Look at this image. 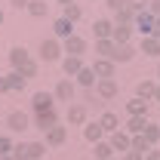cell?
Listing matches in <instances>:
<instances>
[{
	"instance_id": "6da1fadb",
	"label": "cell",
	"mask_w": 160,
	"mask_h": 160,
	"mask_svg": "<svg viewBox=\"0 0 160 160\" xmlns=\"http://www.w3.org/2000/svg\"><path fill=\"white\" fill-rule=\"evenodd\" d=\"M62 52H65V49H62V40H56V37H46L40 43V59L46 62V65H49V62H59Z\"/></svg>"
},
{
	"instance_id": "7a4b0ae2",
	"label": "cell",
	"mask_w": 160,
	"mask_h": 160,
	"mask_svg": "<svg viewBox=\"0 0 160 160\" xmlns=\"http://www.w3.org/2000/svg\"><path fill=\"white\" fill-rule=\"evenodd\" d=\"M52 96H56V102H74V96H77V83L71 77H62L59 83H56V89H52Z\"/></svg>"
},
{
	"instance_id": "3957f363",
	"label": "cell",
	"mask_w": 160,
	"mask_h": 160,
	"mask_svg": "<svg viewBox=\"0 0 160 160\" xmlns=\"http://www.w3.org/2000/svg\"><path fill=\"white\" fill-rule=\"evenodd\" d=\"M52 108H56V96H52V92H43V89H40V92L31 96V111H34V114L52 111Z\"/></svg>"
},
{
	"instance_id": "277c9868",
	"label": "cell",
	"mask_w": 160,
	"mask_h": 160,
	"mask_svg": "<svg viewBox=\"0 0 160 160\" xmlns=\"http://www.w3.org/2000/svg\"><path fill=\"white\" fill-rule=\"evenodd\" d=\"M6 129L9 132H25V129H31V117L25 111H9L6 114Z\"/></svg>"
},
{
	"instance_id": "5b68a950",
	"label": "cell",
	"mask_w": 160,
	"mask_h": 160,
	"mask_svg": "<svg viewBox=\"0 0 160 160\" xmlns=\"http://www.w3.org/2000/svg\"><path fill=\"white\" fill-rule=\"evenodd\" d=\"M37 129H43V132H49L52 126H59V111L52 108V111H43V114H34V120H31Z\"/></svg>"
},
{
	"instance_id": "8992f818",
	"label": "cell",
	"mask_w": 160,
	"mask_h": 160,
	"mask_svg": "<svg viewBox=\"0 0 160 160\" xmlns=\"http://www.w3.org/2000/svg\"><path fill=\"white\" fill-rule=\"evenodd\" d=\"M62 49H65L68 56H80V59H83V56H86V40L80 37V34H71V37L62 43Z\"/></svg>"
},
{
	"instance_id": "52a82bcc",
	"label": "cell",
	"mask_w": 160,
	"mask_h": 160,
	"mask_svg": "<svg viewBox=\"0 0 160 160\" xmlns=\"http://www.w3.org/2000/svg\"><path fill=\"white\" fill-rule=\"evenodd\" d=\"M71 34H74V22H68L65 16H59V19L52 22V37H56V40H62V43H65Z\"/></svg>"
},
{
	"instance_id": "ba28073f",
	"label": "cell",
	"mask_w": 160,
	"mask_h": 160,
	"mask_svg": "<svg viewBox=\"0 0 160 160\" xmlns=\"http://www.w3.org/2000/svg\"><path fill=\"white\" fill-rule=\"evenodd\" d=\"M28 62H31V52H28L25 46H12V49H9V68H12V71L25 68Z\"/></svg>"
},
{
	"instance_id": "9c48e42d",
	"label": "cell",
	"mask_w": 160,
	"mask_h": 160,
	"mask_svg": "<svg viewBox=\"0 0 160 160\" xmlns=\"http://www.w3.org/2000/svg\"><path fill=\"white\" fill-rule=\"evenodd\" d=\"M108 142H111V148H114V151H123V154L132 148V136H129V132H123V129L111 132V136H108Z\"/></svg>"
},
{
	"instance_id": "30bf717a",
	"label": "cell",
	"mask_w": 160,
	"mask_h": 160,
	"mask_svg": "<svg viewBox=\"0 0 160 160\" xmlns=\"http://www.w3.org/2000/svg\"><path fill=\"white\" fill-rule=\"evenodd\" d=\"M83 139L89 142V145H96V142L105 139V129H102L99 120H89V123H83Z\"/></svg>"
},
{
	"instance_id": "8fae6325",
	"label": "cell",
	"mask_w": 160,
	"mask_h": 160,
	"mask_svg": "<svg viewBox=\"0 0 160 160\" xmlns=\"http://www.w3.org/2000/svg\"><path fill=\"white\" fill-rule=\"evenodd\" d=\"M83 68H86V62L80 59V56H65V62H62V71H65V77H77Z\"/></svg>"
},
{
	"instance_id": "7c38bea8",
	"label": "cell",
	"mask_w": 160,
	"mask_h": 160,
	"mask_svg": "<svg viewBox=\"0 0 160 160\" xmlns=\"http://www.w3.org/2000/svg\"><path fill=\"white\" fill-rule=\"evenodd\" d=\"M65 139H68V126H52V129H49V132H46V148H59V145H65Z\"/></svg>"
},
{
	"instance_id": "4fadbf2b",
	"label": "cell",
	"mask_w": 160,
	"mask_h": 160,
	"mask_svg": "<svg viewBox=\"0 0 160 160\" xmlns=\"http://www.w3.org/2000/svg\"><path fill=\"white\" fill-rule=\"evenodd\" d=\"M111 34H114V22L111 19H96L92 22V37L96 40H108Z\"/></svg>"
},
{
	"instance_id": "5bb4252c",
	"label": "cell",
	"mask_w": 160,
	"mask_h": 160,
	"mask_svg": "<svg viewBox=\"0 0 160 160\" xmlns=\"http://www.w3.org/2000/svg\"><path fill=\"white\" fill-rule=\"evenodd\" d=\"M92 71L99 80H111L114 77V62L111 59H92Z\"/></svg>"
},
{
	"instance_id": "9a60e30c",
	"label": "cell",
	"mask_w": 160,
	"mask_h": 160,
	"mask_svg": "<svg viewBox=\"0 0 160 160\" xmlns=\"http://www.w3.org/2000/svg\"><path fill=\"white\" fill-rule=\"evenodd\" d=\"M92 49L99 52L96 59H111V62H114V52H117V43H114L111 37H108V40H96V43H92Z\"/></svg>"
},
{
	"instance_id": "2e32d148",
	"label": "cell",
	"mask_w": 160,
	"mask_h": 160,
	"mask_svg": "<svg viewBox=\"0 0 160 160\" xmlns=\"http://www.w3.org/2000/svg\"><path fill=\"white\" fill-rule=\"evenodd\" d=\"M117 89H120V86H117V80H114V77H111V80H99V83H96V96L105 99V102L114 99V96H117Z\"/></svg>"
},
{
	"instance_id": "e0dca14e",
	"label": "cell",
	"mask_w": 160,
	"mask_h": 160,
	"mask_svg": "<svg viewBox=\"0 0 160 160\" xmlns=\"http://www.w3.org/2000/svg\"><path fill=\"white\" fill-rule=\"evenodd\" d=\"M154 25H157V19H154L151 12H139V16H136V31H142L145 37L154 34Z\"/></svg>"
},
{
	"instance_id": "ac0fdd59",
	"label": "cell",
	"mask_w": 160,
	"mask_h": 160,
	"mask_svg": "<svg viewBox=\"0 0 160 160\" xmlns=\"http://www.w3.org/2000/svg\"><path fill=\"white\" fill-rule=\"evenodd\" d=\"M132 25H114V34H111V40L117 43V46H126L129 40H132Z\"/></svg>"
},
{
	"instance_id": "d6986e66",
	"label": "cell",
	"mask_w": 160,
	"mask_h": 160,
	"mask_svg": "<svg viewBox=\"0 0 160 160\" xmlns=\"http://www.w3.org/2000/svg\"><path fill=\"white\" fill-rule=\"evenodd\" d=\"M99 123H102V129H105L108 136H111V132H117V129H123V126H120V120H117V114H114V111H102Z\"/></svg>"
},
{
	"instance_id": "ffe728a7",
	"label": "cell",
	"mask_w": 160,
	"mask_h": 160,
	"mask_svg": "<svg viewBox=\"0 0 160 160\" xmlns=\"http://www.w3.org/2000/svg\"><path fill=\"white\" fill-rule=\"evenodd\" d=\"M154 92H157V83L154 80H139L136 83V99H154Z\"/></svg>"
},
{
	"instance_id": "44dd1931",
	"label": "cell",
	"mask_w": 160,
	"mask_h": 160,
	"mask_svg": "<svg viewBox=\"0 0 160 160\" xmlns=\"http://www.w3.org/2000/svg\"><path fill=\"white\" fill-rule=\"evenodd\" d=\"M145 126H148V117H129L126 123H123V132H129V136H142Z\"/></svg>"
},
{
	"instance_id": "7402d4cb",
	"label": "cell",
	"mask_w": 160,
	"mask_h": 160,
	"mask_svg": "<svg viewBox=\"0 0 160 160\" xmlns=\"http://www.w3.org/2000/svg\"><path fill=\"white\" fill-rule=\"evenodd\" d=\"M68 123H86V105L83 102L68 105Z\"/></svg>"
},
{
	"instance_id": "603a6c76",
	"label": "cell",
	"mask_w": 160,
	"mask_h": 160,
	"mask_svg": "<svg viewBox=\"0 0 160 160\" xmlns=\"http://www.w3.org/2000/svg\"><path fill=\"white\" fill-rule=\"evenodd\" d=\"M92 157H96V160H111V157H114V148H111V142H108V139L96 142V145H92Z\"/></svg>"
},
{
	"instance_id": "cb8c5ba5",
	"label": "cell",
	"mask_w": 160,
	"mask_h": 160,
	"mask_svg": "<svg viewBox=\"0 0 160 160\" xmlns=\"http://www.w3.org/2000/svg\"><path fill=\"white\" fill-rule=\"evenodd\" d=\"M74 80H77V83L83 86V89H92V83H99L96 71H92V65H86V68H83V71H80V74H77Z\"/></svg>"
},
{
	"instance_id": "d4e9b609",
	"label": "cell",
	"mask_w": 160,
	"mask_h": 160,
	"mask_svg": "<svg viewBox=\"0 0 160 160\" xmlns=\"http://www.w3.org/2000/svg\"><path fill=\"white\" fill-rule=\"evenodd\" d=\"M126 111H129V117H148V102L145 99H129L126 102Z\"/></svg>"
},
{
	"instance_id": "484cf974",
	"label": "cell",
	"mask_w": 160,
	"mask_h": 160,
	"mask_svg": "<svg viewBox=\"0 0 160 160\" xmlns=\"http://www.w3.org/2000/svg\"><path fill=\"white\" fill-rule=\"evenodd\" d=\"M46 12H49V3H46V0H31V3H28V16H31V19H43Z\"/></svg>"
},
{
	"instance_id": "4316f807",
	"label": "cell",
	"mask_w": 160,
	"mask_h": 160,
	"mask_svg": "<svg viewBox=\"0 0 160 160\" xmlns=\"http://www.w3.org/2000/svg\"><path fill=\"white\" fill-rule=\"evenodd\" d=\"M142 136H145V142H148L151 148H157V142H160V123H148Z\"/></svg>"
},
{
	"instance_id": "83f0119b",
	"label": "cell",
	"mask_w": 160,
	"mask_h": 160,
	"mask_svg": "<svg viewBox=\"0 0 160 160\" xmlns=\"http://www.w3.org/2000/svg\"><path fill=\"white\" fill-rule=\"evenodd\" d=\"M6 83H9V92H22V89H25V83H28V80L22 77L19 71H9V74H6Z\"/></svg>"
},
{
	"instance_id": "f1b7e54d",
	"label": "cell",
	"mask_w": 160,
	"mask_h": 160,
	"mask_svg": "<svg viewBox=\"0 0 160 160\" xmlns=\"http://www.w3.org/2000/svg\"><path fill=\"white\" fill-rule=\"evenodd\" d=\"M142 52L157 59V56H160V40H154V37H142Z\"/></svg>"
},
{
	"instance_id": "f546056e",
	"label": "cell",
	"mask_w": 160,
	"mask_h": 160,
	"mask_svg": "<svg viewBox=\"0 0 160 160\" xmlns=\"http://www.w3.org/2000/svg\"><path fill=\"white\" fill-rule=\"evenodd\" d=\"M132 59H136V49H132V43L117 46V52H114V65H117V62H132Z\"/></svg>"
},
{
	"instance_id": "4dcf8cb0",
	"label": "cell",
	"mask_w": 160,
	"mask_h": 160,
	"mask_svg": "<svg viewBox=\"0 0 160 160\" xmlns=\"http://www.w3.org/2000/svg\"><path fill=\"white\" fill-rule=\"evenodd\" d=\"M46 154V142H28V160H40Z\"/></svg>"
},
{
	"instance_id": "1f68e13d",
	"label": "cell",
	"mask_w": 160,
	"mask_h": 160,
	"mask_svg": "<svg viewBox=\"0 0 160 160\" xmlns=\"http://www.w3.org/2000/svg\"><path fill=\"white\" fill-rule=\"evenodd\" d=\"M114 25H132V28H136V12H132L129 6H126V9H120L117 16H114Z\"/></svg>"
},
{
	"instance_id": "d6a6232c",
	"label": "cell",
	"mask_w": 160,
	"mask_h": 160,
	"mask_svg": "<svg viewBox=\"0 0 160 160\" xmlns=\"http://www.w3.org/2000/svg\"><path fill=\"white\" fill-rule=\"evenodd\" d=\"M62 16H65L68 22H77L80 16H83V6H80V3H71V6H65V9H62Z\"/></svg>"
},
{
	"instance_id": "836d02e7",
	"label": "cell",
	"mask_w": 160,
	"mask_h": 160,
	"mask_svg": "<svg viewBox=\"0 0 160 160\" xmlns=\"http://www.w3.org/2000/svg\"><path fill=\"white\" fill-rule=\"evenodd\" d=\"M12 148H16L12 136H0V157H9V154H12Z\"/></svg>"
},
{
	"instance_id": "e575fe53",
	"label": "cell",
	"mask_w": 160,
	"mask_h": 160,
	"mask_svg": "<svg viewBox=\"0 0 160 160\" xmlns=\"http://www.w3.org/2000/svg\"><path fill=\"white\" fill-rule=\"evenodd\" d=\"M37 71H40V65H37V62H34V59L28 62V65H25V68H19V74H22V77H25V80H31V77H37Z\"/></svg>"
},
{
	"instance_id": "d590c367",
	"label": "cell",
	"mask_w": 160,
	"mask_h": 160,
	"mask_svg": "<svg viewBox=\"0 0 160 160\" xmlns=\"http://www.w3.org/2000/svg\"><path fill=\"white\" fill-rule=\"evenodd\" d=\"M12 160H28V142H16V148H12Z\"/></svg>"
},
{
	"instance_id": "8d00e7d4",
	"label": "cell",
	"mask_w": 160,
	"mask_h": 160,
	"mask_svg": "<svg viewBox=\"0 0 160 160\" xmlns=\"http://www.w3.org/2000/svg\"><path fill=\"white\" fill-rule=\"evenodd\" d=\"M132 151H139V154H148L151 151V145L145 142V136H132Z\"/></svg>"
},
{
	"instance_id": "74e56055",
	"label": "cell",
	"mask_w": 160,
	"mask_h": 160,
	"mask_svg": "<svg viewBox=\"0 0 160 160\" xmlns=\"http://www.w3.org/2000/svg\"><path fill=\"white\" fill-rule=\"evenodd\" d=\"M126 6H129V9H132V12L139 16V12H148V6H151V0H129Z\"/></svg>"
},
{
	"instance_id": "f35d334b",
	"label": "cell",
	"mask_w": 160,
	"mask_h": 160,
	"mask_svg": "<svg viewBox=\"0 0 160 160\" xmlns=\"http://www.w3.org/2000/svg\"><path fill=\"white\" fill-rule=\"evenodd\" d=\"M126 3H129V0H105V6H108L114 16H117L120 9H126Z\"/></svg>"
},
{
	"instance_id": "ab89813d",
	"label": "cell",
	"mask_w": 160,
	"mask_h": 160,
	"mask_svg": "<svg viewBox=\"0 0 160 160\" xmlns=\"http://www.w3.org/2000/svg\"><path fill=\"white\" fill-rule=\"evenodd\" d=\"M148 12H151L154 19H160V0H151V6H148Z\"/></svg>"
},
{
	"instance_id": "60d3db41",
	"label": "cell",
	"mask_w": 160,
	"mask_h": 160,
	"mask_svg": "<svg viewBox=\"0 0 160 160\" xmlns=\"http://www.w3.org/2000/svg\"><path fill=\"white\" fill-rule=\"evenodd\" d=\"M123 160H145V154H139V151H132V148H129V151L123 154Z\"/></svg>"
},
{
	"instance_id": "b9f144b4",
	"label": "cell",
	"mask_w": 160,
	"mask_h": 160,
	"mask_svg": "<svg viewBox=\"0 0 160 160\" xmlns=\"http://www.w3.org/2000/svg\"><path fill=\"white\" fill-rule=\"evenodd\" d=\"M9 3H12L16 9H28V3H31V0H9Z\"/></svg>"
},
{
	"instance_id": "7bdbcfd3",
	"label": "cell",
	"mask_w": 160,
	"mask_h": 160,
	"mask_svg": "<svg viewBox=\"0 0 160 160\" xmlns=\"http://www.w3.org/2000/svg\"><path fill=\"white\" fill-rule=\"evenodd\" d=\"M145 160H160V151H157V148H151V151L145 154Z\"/></svg>"
},
{
	"instance_id": "ee69618b",
	"label": "cell",
	"mask_w": 160,
	"mask_h": 160,
	"mask_svg": "<svg viewBox=\"0 0 160 160\" xmlns=\"http://www.w3.org/2000/svg\"><path fill=\"white\" fill-rule=\"evenodd\" d=\"M0 92H9V83H6V77H0Z\"/></svg>"
},
{
	"instance_id": "f6af8a7d",
	"label": "cell",
	"mask_w": 160,
	"mask_h": 160,
	"mask_svg": "<svg viewBox=\"0 0 160 160\" xmlns=\"http://www.w3.org/2000/svg\"><path fill=\"white\" fill-rule=\"evenodd\" d=\"M154 40H160V19H157V25H154V34H151Z\"/></svg>"
},
{
	"instance_id": "bcb514c9",
	"label": "cell",
	"mask_w": 160,
	"mask_h": 160,
	"mask_svg": "<svg viewBox=\"0 0 160 160\" xmlns=\"http://www.w3.org/2000/svg\"><path fill=\"white\" fill-rule=\"evenodd\" d=\"M56 3H59L62 9H65V6H71V3H77V0H56Z\"/></svg>"
},
{
	"instance_id": "7dc6e473",
	"label": "cell",
	"mask_w": 160,
	"mask_h": 160,
	"mask_svg": "<svg viewBox=\"0 0 160 160\" xmlns=\"http://www.w3.org/2000/svg\"><path fill=\"white\" fill-rule=\"evenodd\" d=\"M154 102H160V83H157V92H154Z\"/></svg>"
},
{
	"instance_id": "c3c4849f",
	"label": "cell",
	"mask_w": 160,
	"mask_h": 160,
	"mask_svg": "<svg viewBox=\"0 0 160 160\" xmlns=\"http://www.w3.org/2000/svg\"><path fill=\"white\" fill-rule=\"evenodd\" d=\"M157 80H160V62H157Z\"/></svg>"
},
{
	"instance_id": "681fc988",
	"label": "cell",
	"mask_w": 160,
	"mask_h": 160,
	"mask_svg": "<svg viewBox=\"0 0 160 160\" xmlns=\"http://www.w3.org/2000/svg\"><path fill=\"white\" fill-rule=\"evenodd\" d=\"M0 25H3V9H0Z\"/></svg>"
},
{
	"instance_id": "f907efd6",
	"label": "cell",
	"mask_w": 160,
	"mask_h": 160,
	"mask_svg": "<svg viewBox=\"0 0 160 160\" xmlns=\"http://www.w3.org/2000/svg\"><path fill=\"white\" fill-rule=\"evenodd\" d=\"M0 160H12V157H0Z\"/></svg>"
},
{
	"instance_id": "816d5d0a",
	"label": "cell",
	"mask_w": 160,
	"mask_h": 160,
	"mask_svg": "<svg viewBox=\"0 0 160 160\" xmlns=\"http://www.w3.org/2000/svg\"><path fill=\"white\" fill-rule=\"evenodd\" d=\"M111 160H117V157H111Z\"/></svg>"
},
{
	"instance_id": "f5cc1de1",
	"label": "cell",
	"mask_w": 160,
	"mask_h": 160,
	"mask_svg": "<svg viewBox=\"0 0 160 160\" xmlns=\"http://www.w3.org/2000/svg\"><path fill=\"white\" fill-rule=\"evenodd\" d=\"M92 3H96V0H92Z\"/></svg>"
}]
</instances>
